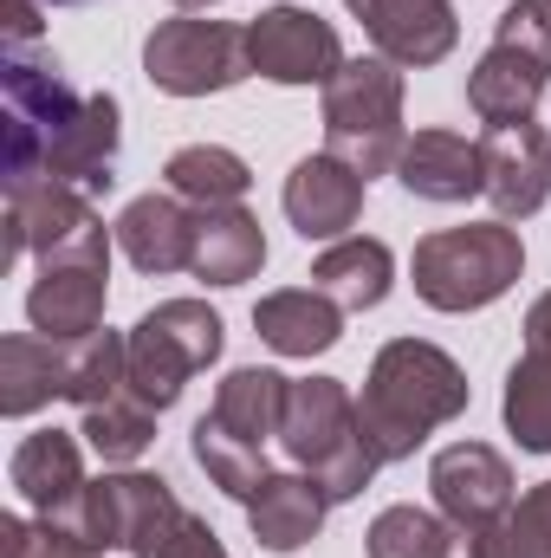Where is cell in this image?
<instances>
[{"instance_id": "1", "label": "cell", "mask_w": 551, "mask_h": 558, "mask_svg": "<svg viewBox=\"0 0 551 558\" xmlns=\"http://www.w3.org/2000/svg\"><path fill=\"white\" fill-rule=\"evenodd\" d=\"M467 410V377L448 351L421 344V338H396L377 351L370 384L357 397V422L377 448V461H403L421 448L428 428L454 422Z\"/></svg>"}, {"instance_id": "24", "label": "cell", "mask_w": 551, "mask_h": 558, "mask_svg": "<svg viewBox=\"0 0 551 558\" xmlns=\"http://www.w3.org/2000/svg\"><path fill=\"white\" fill-rule=\"evenodd\" d=\"M390 274H396V260H390V247H383V241L344 234L331 254H318L311 286H318L338 312H370V305H383V299H390Z\"/></svg>"}, {"instance_id": "16", "label": "cell", "mask_w": 551, "mask_h": 558, "mask_svg": "<svg viewBox=\"0 0 551 558\" xmlns=\"http://www.w3.org/2000/svg\"><path fill=\"white\" fill-rule=\"evenodd\" d=\"M364 33L396 65H434L454 52V7L448 0H351Z\"/></svg>"}, {"instance_id": "35", "label": "cell", "mask_w": 551, "mask_h": 558, "mask_svg": "<svg viewBox=\"0 0 551 558\" xmlns=\"http://www.w3.org/2000/svg\"><path fill=\"white\" fill-rule=\"evenodd\" d=\"M526 351H546L551 357V292L526 312Z\"/></svg>"}, {"instance_id": "30", "label": "cell", "mask_w": 551, "mask_h": 558, "mask_svg": "<svg viewBox=\"0 0 551 558\" xmlns=\"http://www.w3.org/2000/svg\"><path fill=\"white\" fill-rule=\"evenodd\" d=\"M149 435H156V410L143 403L137 390H124V397L85 410V441H91L105 461H137L143 448H149Z\"/></svg>"}, {"instance_id": "32", "label": "cell", "mask_w": 551, "mask_h": 558, "mask_svg": "<svg viewBox=\"0 0 551 558\" xmlns=\"http://www.w3.org/2000/svg\"><path fill=\"white\" fill-rule=\"evenodd\" d=\"M137 558H228V553H221V539H215L195 513H175Z\"/></svg>"}, {"instance_id": "18", "label": "cell", "mask_w": 551, "mask_h": 558, "mask_svg": "<svg viewBox=\"0 0 551 558\" xmlns=\"http://www.w3.org/2000/svg\"><path fill=\"white\" fill-rule=\"evenodd\" d=\"M118 247L137 274H182L195 254V215L182 208V195H137L118 221Z\"/></svg>"}, {"instance_id": "29", "label": "cell", "mask_w": 551, "mask_h": 558, "mask_svg": "<svg viewBox=\"0 0 551 558\" xmlns=\"http://www.w3.org/2000/svg\"><path fill=\"white\" fill-rule=\"evenodd\" d=\"M474 558H551V481L474 533Z\"/></svg>"}, {"instance_id": "17", "label": "cell", "mask_w": 551, "mask_h": 558, "mask_svg": "<svg viewBox=\"0 0 551 558\" xmlns=\"http://www.w3.org/2000/svg\"><path fill=\"white\" fill-rule=\"evenodd\" d=\"M403 189L421 202H467V195H487V169H480V143L454 137V131H415L403 143V162H396Z\"/></svg>"}, {"instance_id": "31", "label": "cell", "mask_w": 551, "mask_h": 558, "mask_svg": "<svg viewBox=\"0 0 551 558\" xmlns=\"http://www.w3.org/2000/svg\"><path fill=\"white\" fill-rule=\"evenodd\" d=\"M0 558H98L91 539L65 533V526H26V520H0Z\"/></svg>"}, {"instance_id": "10", "label": "cell", "mask_w": 551, "mask_h": 558, "mask_svg": "<svg viewBox=\"0 0 551 558\" xmlns=\"http://www.w3.org/2000/svg\"><path fill=\"white\" fill-rule=\"evenodd\" d=\"M105 260H111V247H98V254H52L46 260V274L26 292V318H33L39 338L78 344V338L98 331V318H105Z\"/></svg>"}, {"instance_id": "28", "label": "cell", "mask_w": 551, "mask_h": 558, "mask_svg": "<svg viewBox=\"0 0 551 558\" xmlns=\"http://www.w3.org/2000/svg\"><path fill=\"white\" fill-rule=\"evenodd\" d=\"M506 428L519 435V448L551 454V357L526 351L506 377Z\"/></svg>"}, {"instance_id": "4", "label": "cell", "mask_w": 551, "mask_h": 558, "mask_svg": "<svg viewBox=\"0 0 551 558\" xmlns=\"http://www.w3.org/2000/svg\"><path fill=\"white\" fill-rule=\"evenodd\" d=\"M325 143L364 182L403 162V72L390 59H344L325 85Z\"/></svg>"}, {"instance_id": "37", "label": "cell", "mask_w": 551, "mask_h": 558, "mask_svg": "<svg viewBox=\"0 0 551 558\" xmlns=\"http://www.w3.org/2000/svg\"><path fill=\"white\" fill-rule=\"evenodd\" d=\"M46 7H72V0H46Z\"/></svg>"}, {"instance_id": "11", "label": "cell", "mask_w": 551, "mask_h": 558, "mask_svg": "<svg viewBox=\"0 0 551 558\" xmlns=\"http://www.w3.org/2000/svg\"><path fill=\"white\" fill-rule=\"evenodd\" d=\"M247 52H254V72H267L279 85H331L338 78V33L331 20L305 13V7H273L247 26Z\"/></svg>"}, {"instance_id": "14", "label": "cell", "mask_w": 551, "mask_h": 558, "mask_svg": "<svg viewBox=\"0 0 551 558\" xmlns=\"http://www.w3.org/2000/svg\"><path fill=\"white\" fill-rule=\"evenodd\" d=\"M285 215L305 241H344L364 215V175L351 162H338L331 149L325 156H305L292 175H285Z\"/></svg>"}, {"instance_id": "25", "label": "cell", "mask_w": 551, "mask_h": 558, "mask_svg": "<svg viewBox=\"0 0 551 558\" xmlns=\"http://www.w3.org/2000/svg\"><path fill=\"white\" fill-rule=\"evenodd\" d=\"M52 397H65V344H52V338H7L0 344V410L7 416H33Z\"/></svg>"}, {"instance_id": "21", "label": "cell", "mask_w": 551, "mask_h": 558, "mask_svg": "<svg viewBox=\"0 0 551 558\" xmlns=\"http://www.w3.org/2000/svg\"><path fill=\"white\" fill-rule=\"evenodd\" d=\"M260 338L273 344L279 357H318L344 338V312L318 292V286H292V292H267L254 305Z\"/></svg>"}, {"instance_id": "2", "label": "cell", "mask_w": 551, "mask_h": 558, "mask_svg": "<svg viewBox=\"0 0 551 558\" xmlns=\"http://www.w3.org/2000/svg\"><path fill=\"white\" fill-rule=\"evenodd\" d=\"M285 390H292V377H279V371H234L221 384L215 410L195 422V461H201V474L221 494H234V500L260 494V481H267V435H279Z\"/></svg>"}, {"instance_id": "13", "label": "cell", "mask_w": 551, "mask_h": 558, "mask_svg": "<svg viewBox=\"0 0 551 558\" xmlns=\"http://www.w3.org/2000/svg\"><path fill=\"white\" fill-rule=\"evenodd\" d=\"M480 169H487V195L493 208L513 215H539L551 195V137L526 118V124H487L480 137Z\"/></svg>"}, {"instance_id": "22", "label": "cell", "mask_w": 551, "mask_h": 558, "mask_svg": "<svg viewBox=\"0 0 551 558\" xmlns=\"http://www.w3.org/2000/svg\"><path fill=\"white\" fill-rule=\"evenodd\" d=\"M546 59H532V52H519V46H500L493 39V52L474 65V78H467V105L487 118V124H526L532 118V105H539V92H546Z\"/></svg>"}, {"instance_id": "19", "label": "cell", "mask_w": 551, "mask_h": 558, "mask_svg": "<svg viewBox=\"0 0 551 558\" xmlns=\"http://www.w3.org/2000/svg\"><path fill=\"white\" fill-rule=\"evenodd\" d=\"M267 260V234L260 221L234 202V208H195V254H188V274L208 279V286H241V279L260 274Z\"/></svg>"}, {"instance_id": "12", "label": "cell", "mask_w": 551, "mask_h": 558, "mask_svg": "<svg viewBox=\"0 0 551 558\" xmlns=\"http://www.w3.org/2000/svg\"><path fill=\"white\" fill-rule=\"evenodd\" d=\"M428 487H434L441 520H454L461 533H487V526L513 507V468H506L487 441H454V448H441L434 468H428Z\"/></svg>"}, {"instance_id": "33", "label": "cell", "mask_w": 551, "mask_h": 558, "mask_svg": "<svg viewBox=\"0 0 551 558\" xmlns=\"http://www.w3.org/2000/svg\"><path fill=\"white\" fill-rule=\"evenodd\" d=\"M500 46H519V52H532V59L551 65V0H519V7H506Z\"/></svg>"}, {"instance_id": "26", "label": "cell", "mask_w": 551, "mask_h": 558, "mask_svg": "<svg viewBox=\"0 0 551 558\" xmlns=\"http://www.w3.org/2000/svg\"><path fill=\"white\" fill-rule=\"evenodd\" d=\"M169 195H182V202H195V208H234L241 195H247V162L234 156V149H221V143H188V149H175L169 156Z\"/></svg>"}, {"instance_id": "6", "label": "cell", "mask_w": 551, "mask_h": 558, "mask_svg": "<svg viewBox=\"0 0 551 558\" xmlns=\"http://www.w3.org/2000/svg\"><path fill=\"white\" fill-rule=\"evenodd\" d=\"M7 189H26V182H46L52 156L65 131L78 124L85 98L65 85L59 59H39L26 46H7Z\"/></svg>"}, {"instance_id": "7", "label": "cell", "mask_w": 551, "mask_h": 558, "mask_svg": "<svg viewBox=\"0 0 551 558\" xmlns=\"http://www.w3.org/2000/svg\"><path fill=\"white\" fill-rule=\"evenodd\" d=\"M221 357V318L201 299H169L131 331V390L162 416L195 371Z\"/></svg>"}, {"instance_id": "15", "label": "cell", "mask_w": 551, "mask_h": 558, "mask_svg": "<svg viewBox=\"0 0 551 558\" xmlns=\"http://www.w3.org/2000/svg\"><path fill=\"white\" fill-rule=\"evenodd\" d=\"M13 487L26 494V507H33L39 520H52V526L72 533L78 500H85V487H91V481H85V461H78V441H72L65 428L26 435L20 454H13Z\"/></svg>"}, {"instance_id": "8", "label": "cell", "mask_w": 551, "mask_h": 558, "mask_svg": "<svg viewBox=\"0 0 551 558\" xmlns=\"http://www.w3.org/2000/svg\"><path fill=\"white\" fill-rule=\"evenodd\" d=\"M143 65H149L156 92L208 98V92L241 85L254 72V52H247V33L228 20H162L143 46Z\"/></svg>"}, {"instance_id": "34", "label": "cell", "mask_w": 551, "mask_h": 558, "mask_svg": "<svg viewBox=\"0 0 551 558\" xmlns=\"http://www.w3.org/2000/svg\"><path fill=\"white\" fill-rule=\"evenodd\" d=\"M33 39H39L33 0H7V46H33Z\"/></svg>"}, {"instance_id": "27", "label": "cell", "mask_w": 551, "mask_h": 558, "mask_svg": "<svg viewBox=\"0 0 551 558\" xmlns=\"http://www.w3.org/2000/svg\"><path fill=\"white\" fill-rule=\"evenodd\" d=\"M370 558H474V533L421 507H390L370 526Z\"/></svg>"}, {"instance_id": "3", "label": "cell", "mask_w": 551, "mask_h": 558, "mask_svg": "<svg viewBox=\"0 0 551 558\" xmlns=\"http://www.w3.org/2000/svg\"><path fill=\"white\" fill-rule=\"evenodd\" d=\"M279 441L298 468H311V481L331 494V500H351L370 487V474L383 468L364 422H357V403L338 377H305L285 390V416H279Z\"/></svg>"}, {"instance_id": "9", "label": "cell", "mask_w": 551, "mask_h": 558, "mask_svg": "<svg viewBox=\"0 0 551 558\" xmlns=\"http://www.w3.org/2000/svg\"><path fill=\"white\" fill-rule=\"evenodd\" d=\"M105 247V221L91 215V202L65 182H26L7 189V260L20 254H98Z\"/></svg>"}, {"instance_id": "36", "label": "cell", "mask_w": 551, "mask_h": 558, "mask_svg": "<svg viewBox=\"0 0 551 558\" xmlns=\"http://www.w3.org/2000/svg\"><path fill=\"white\" fill-rule=\"evenodd\" d=\"M175 7H221V0H175Z\"/></svg>"}, {"instance_id": "23", "label": "cell", "mask_w": 551, "mask_h": 558, "mask_svg": "<svg viewBox=\"0 0 551 558\" xmlns=\"http://www.w3.org/2000/svg\"><path fill=\"white\" fill-rule=\"evenodd\" d=\"M111 169H118V98H111V92H91L85 111H78V124L59 143L46 182H65V189H111V182H118Z\"/></svg>"}, {"instance_id": "5", "label": "cell", "mask_w": 551, "mask_h": 558, "mask_svg": "<svg viewBox=\"0 0 551 558\" xmlns=\"http://www.w3.org/2000/svg\"><path fill=\"white\" fill-rule=\"evenodd\" d=\"M519 274H526V247H519V234L506 221L441 228V234H428L415 247V292L434 312H480Z\"/></svg>"}, {"instance_id": "20", "label": "cell", "mask_w": 551, "mask_h": 558, "mask_svg": "<svg viewBox=\"0 0 551 558\" xmlns=\"http://www.w3.org/2000/svg\"><path fill=\"white\" fill-rule=\"evenodd\" d=\"M325 507H331V494L311 474H267L260 494L247 500V520H254V539L267 553H298L305 539H318Z\"/></svg>"}]
</instances>
